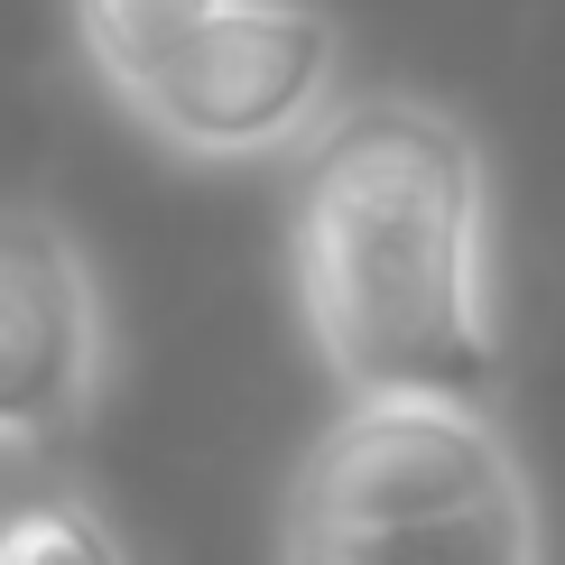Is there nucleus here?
I'll list each match as a JSON object with an SVG mask.
<instances>
[{
    "instance_id": "nucleus-2",
    "label": "nucleus",
    "mask_w": 565,
    "mask_h": 565,
    "mask_svg": "<svg viewBox=\"0 0 565 565\" xmlns=\"http://www.w3.org/2000/svg\"><path fill=\"white\" fill-rule=\"evenodd\" d=\"M278 565H547L501 398L343 390L278 491Z\"/></svg>"
},
{
    "instance_id": "nucleus-3",
    "label": "nucleus",
    "mask_w": 565,
    "mask_h": 565,
    "mask_svg": "<svg viewBox=\"0 0 565 565\" xmlns=\"http://www.w3.org/2000/svg\"><path fill=\"white\" fill-rule=\"evenodd\" d=\"M343 103V29L316 0H232L177 46L121 121L185 168H260L297 158Z\"/></svg>"
},
{
    "instance_id": "nucleus-6",
    "label": "nucleus",
    "mask_w": 565,
    "mask_h": 565,
    "mask_svg": "<svg viewBox=\"0 0 565 565\" xmlns=\"http://www.w3.org/2000/svg\"><path fill=\"white\" fill-rule=\"evenodd\" d=\"M0 565H139V556L84 482H29L0 501Z\"/></svg>"
},
{
    "instance_id": "nucleus-5",
    "label": "nucleus",
    "mask_w": 565,
    "mask_h": 565,
    "mask_svg": "<svg viewBox=\"0 0 565 565\" xmlns=\"http://www.w3.org/2000/svg\"><path fill=\"white\" fill-rule=\"evenodd\" d=\"M214 10H232V0H65V19H75V56H84V75L103 84L111 103L149 84Z\"/></svg>"
},
{
    "instance_id": "nucleus-1",
    "label": "nucleus",
    "mask_w": 565,
    "mask_h": 565,
    "mask_svg": "<svg viewBox=\"0 0 565 565\" xmlns=\"http://www.w3.org/2000/svg\"><path fill=\"white\" fill-rule=\"evenodd\" d=\"M288 288L324 381L501 398L491 158L436 93H343L288 168Z\"/></svg>"
},
{
    "instance_id": "nucleus-4",
    "label": "nucleus",
    "mask_w": 565,
    "mask_h": 565,
    "mask_svg": "<svg viewBox=\"0 0 565 565\" xmlns=\"http://www.w3.org/2000/svg\"><path fill=\"white\" fill-rule=\"evenodd\" d=\"M111 390V297L56 204H0V455L65 445Z\"/></svg>"
}]
</instances>
